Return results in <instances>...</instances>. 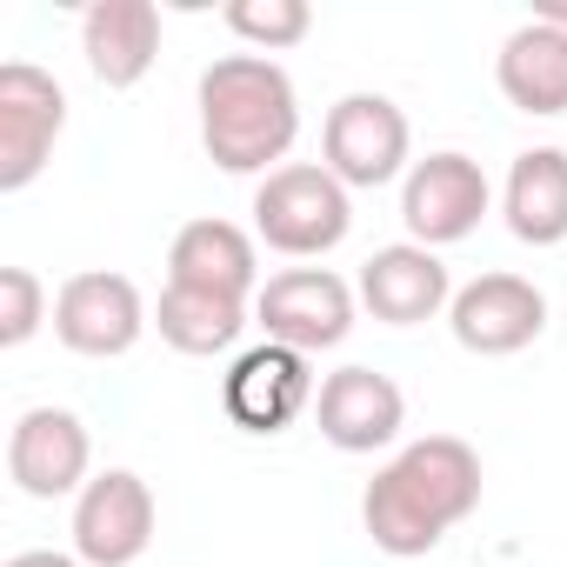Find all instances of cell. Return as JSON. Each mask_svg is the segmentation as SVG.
Listing matches in <instances>:
<instances>
[{
  "instance_id": "9c48e42d",
  "label": "cell",
  "mask_w": 567,
  "mask_h": 567,
  "mask_svg": "<svg viewBox=\"0 0 567 567\" xmlns=\"http://www.w3.org/2000/svg\"><path fill=\"white\" fill-rule=\"evenodd\" d=\"M315 374H308V354H295V348H280V341H260V348H247L234 368H227V381H220V408H227V421L234 427H247V434H280V427H295L308 408H315Z\"/></svg>"
},
{
  "instance_id": "ba28073f",
  "label": "cell",
  "mask_w": 567,
  "mask_h": 567,
  "mask_svg": "<svg viewBox=\"0 0 567 567\" xmlns=\"http://www.w3.org/2000/svg\"><path fill=\"white\" fill-rule=\"evenodd\" d=\"M487 200H494V194H487L481 161H467V154H454V147L414 161L408 181H401V220H408L414 247H454V240H467V234L481 227Z\"/></svg>"
},
{
  "instance_id": "7c38bea8",
  "label": "cell",
  "mask_w": 567,
  "mask_h": 567,
  "mask_svg": "<svg viewBox=\"0 0 567 567\" xmlns=\"http://www.w3.org/2000/svg\"><path fill=\"white\" fill-rule=\"evenodd\" d=\"M94 441L81 427V414L68 408H28L8 434V474L28 501H61V494H81L94 474Z\"/></svg>"
},
{
  "instance_id": "4fadbf2b",
  "label": "cell",
  "mask_w": 567,
  "mask_h": 567,
  "mask_svg": "<svg viewBox=\"0 0 567 567\" xmlns=\"http://www.w3.org/2000/svg\"><path fill=\"white\" fill-rule=\"evenodd\" d=\"M315 427L341 454H374L408 427V394L374 368H341L315 394Z\"/></svg>"
},
{
  "instance_id": "7402d4cb",
  "label": "cell",
  "mask_w": 567,
  "mask_h": 567,
  "mask_svg": "<svg viewBox=\"0 0 567 567\" xmlns=\"http://www.w3.org/2000/svg\"><path fill=\"white\" fill-rule=\"evenodd\" d=\"M8 567H87L81 554H48V547H28V554H14Z\"/></svg>"
},
{
  "instance_id": "52a82bcc",
  "label": "cell",
  "mask_w": 567,
  "mask_h": 567,
  "mask_svg": "<svg viewBox=\"0 0 567 567\" xmlns=\"http://www.w3.org/2000/svg\"><path fill=\"white\" fill-rule=\"evenodd\" d=\"M154 547V487L134 467H107L74 494V554L87 567H134Z\"/></svg>"
},
{
  "instance_id": "9a60e30c",
  "label": "cell",
  "mask_w": 567,
  "mask_h": 567,
  "mask_svg": "<svg viewBox=\"0 0 567 567\" xmlns=\"http://www.w3.org/2000/svg\"><path fill=\"white\" fill-rule=\"evenodd\" d=\"M167 280L174 288H200V295H227V301H254L260 295V254L254 234L234 220H187L167 247Z\"/></svg>"
},
{
  "instance_id": "ac0fdd59",
  "label": "cell",
  "mask_w": 567,
  "mask_h": 567,
  "mask_svg": "<svg viewBox=\"0 0 567 567\" xmlns=\"http://www.w3.org/2000/svg\"><path fill=\"white\" fill-rule=\"evenodd\" d=\"M501 214H507L514 240H527V247H560V240H567V154H560V147H527V154H514Z\"/></svg>"
},
{
  "instance_id": "ffe728a7",
  "label": "cell",
  "mask_w": 567,
  "mask_h": 567,
  "mask_svg": "<svg viewBox=\"0 0 567 567\" xmlns=\"http://www.w3.org/2000/svg\"><path fill=\"white\" fill-rule=\"evenodd\" d=\"M227 28H234L254 54H280V48H301V41H308L315 8H308V0H234V8H227Z\"/></svg>"
},
{
  "instance_id": "d6986e66",
  "label": "cell",
  "mask_w": 567,
  "mask_h": 567,
  "mask_svg": "<svg viewBox=\"0 0 567 567\" xmlns=\"http://www.w3.org/2000/svg\"><path fill=\"white\" fill-rule=\"evenodd\" d=\"M154 328L174 354H227L240 334H247V301H227V295H200V288H174L154 308Z\"/></svg>"
},
{
  "instance_id": "44dd1931",
  "label": "cell",
  "mask_w": 567,
  "mask_h": 567,
  "mask_svg": "<svg viewBox=\"0 0 567 567\" xmlns=\"http://www.w3.org/2000/svg\"><path fill=\"white\" fill-rule=\"evenodd\" d=\"M48 321V288L34 267H0V348L34 341Z\"/></svg>"
},
{
  "instance_id": "5b68a950",
  "label": "cell",
  "mask_w": 567,
  "mask_h": 567,
  "mask_svg": "<svg viewBox=\"0 0 567 567\" xmlns=\"http://www.w3.org/2000/svg\"><path fill=\"white\" fill-rule=\"evenodd\" d=\"M61 127H68V94L48 68L34 61L0 68V194H21L41 181Z\"/></svg>"
},
{
  "instance_id": "6da1fadb",
  "label": "cell",
  "mask_w": 567,
  "mask_h": 567,
  "mask_svg": "<svg viewBox=\"0 0 567 567\" xmlns=\"http://www.w3.org/2000/svg\"><path fill=\"white\" fill-rule=\"evenodd\" d=\"M481 507V454L461 434H427L408 441L361 501V520L374 534L381 554L394 560H421L447 540V527H461Z\"/></svg>"
},
{
  "instance_id": "30bf717a",
  "label": "cell",
  "mask_w": 567,
  "mask_h": 567,
  "mask_svg": "<svg viewBox=\"0 0 567 567\" xmlns=\"http://www.w3.org/2000/svg\"><path fill=\"white\" fill-rule=\"evenodd\" d=\"M54 334H61V348H74L87 361H114L147 334V301L127 274H107V267L74 274L54 295Z\"/></svg>"
},
{
  "instance_id": "277c9868",
  "label": "cell",
  "mask_w": 567,
  "mask_h": 567,
  "mask_svg": "<svg viewBox=\"0 0 567 567\" xmlns=\"http://www.w3.org/2000/svg\"><path fill=\"white\" fill-rule=\"evenodd\" d=\"M408 147H414V127L408 114L388 101V94H348L328 107V127H321V167L354 194V187H388L394 174H408Z\"/></svg>"
},
{
  "instance_id": "e0dca14e",
  "label": "cell",
  "mask_w": 567,
  "mask_h": 567,
  "mask_svg": "<svg viewBox=\"0 0 567 567\" xmlns=\"http://www.w3.org/2000/svg\"><path fill=\"white\" fill-rule=\"evenodd\" d=\"M494 81H501V94H507L520 114H540V121L567 114V34H560V28H540V21L514 28V34L501 41Z\"/></svg>"
},
{
  "instance_id": "2e32d148",
  "label": "cell",
  "mask_w": 567,
  "mask_h": 567,
  "mask_svg": "<svg viewBox=\"0 0 567 567\" xmlns=\"http://www.w3.org/2000/svg\"><path fill=\"white\" fill-rule=\"evenodd\" d=\"M81 54L101 87H141L161 61V8L154 0H94L81 14Z\"/></svg>"
},
{
  "instance_id": "603a6c76",
  "label": "cell",
  "mask_w": 567,
  "mask_h": 567,
  "mask_svg": "<svg viewBox=\"0 0 567 567\" xmlns=\"http://www.w3.org/2000/svg\"><path fill=\"white\" fill-rule=\"evenodd\" d=\"M534 21H540V28H560V34H567V0H540V8H534Z\"/></svg>"
},
{
  "instance_id": "8992f818",
  "label": "cell",
  "mask_w": 567,
  "mask_h": 567,
  "mask_svg": "<svg viewBox=\"0 0 567 567\" xmlns=\"http://www.w3.org/2000/svg\"><path fill=\"white\" fill-rule=\"evenodd\" d=\"M254 321L267 328V341L295 348V354H321L341 348L354 328V288L328 267H288L274 274L267 288L254 295Z\"/></svg>"
},
{
  "instance_id": "3957f363",
  "label": "cell",
  "mask_w": 567,
  "mask_h": 567,
  "mask_svg": "<svg viewBox=\"0 0 567 567\" xmlns=\"http://www.w3.org/2000/svg\"><path fill=\"white\" fill-rule=\"evenodd\" d=\"M348 227H354V207H348V187H341L328 167L288 161L280 174H267V181L254 187V234H260L274 254L315 260V254L341 247Z\"/></svg>"
},
{
  "instance_id": "8fae6325",
  "label": "cell",
  "mask_w": 567,
  "mask_h": 567,
  "mask_svg": "<svg viewBox=\"0 0 567 567\" xmlns=\"http://www.w3.org/2000/svg\"><path fill=\"white\" fill-rule=\"evenodd\" d=\"M447 328H454V341L467 354L501 361V354H520V348L540 341L547 295L534 288V280H520V274H481V280H467V288L454 295Z\"/></svg>"
},
{
  "instance_id": "5bb4252c",
  "label": "cell",
  "mask_w": 567,
  "mask_h": 567,
  "mask_svg": "<svg viewBox=\"0 0 567 567\" xmlns=\"http://www.w3.org/2000/svg\"><path fill=\"white\" fill-rule=\"evenodd\" d=\"M361 308L374 321H388V328H421L441 308H454V280H447V267H441L434 247L394 240V247H381L361 267Z\"/></svg>"
},
{
  "instance_id": "7a4b0ae2",
  "label": "cell",
  "mask_w": 567,
  "mask_h": 567,
  "mask_svg": "<svg viewBox=\"0 0 567 567\" xmlns=\"http://www.w3.org/2000/svg\"><path fill=\"white\" fill-rule=\"evenodd\" d=\"M301 134V94L267 54H220L200 74V141L220 174H280Z\"/></svg>"
}]
</instances>
